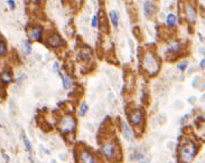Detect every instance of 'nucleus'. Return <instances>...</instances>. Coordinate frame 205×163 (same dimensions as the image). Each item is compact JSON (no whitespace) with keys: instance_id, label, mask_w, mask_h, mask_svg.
I'll return each instance as SVG.
<instances>
[{"instance_id":"nucleus-3","label":"nucleus","mask_w":205,"mask_h":163,"mask_svg":"<svg viewBox=\"0 0 205 163\" xmlns=\"http://www.w3.org/2000/svg\"><path fill=\"white\" fill-rule=\"evenodd\" d=\"M60 128L61 132L62 133H69V132H73L75 128H76V122H75V119L71 115H66L64 116L60 122Z\"/></svg>"},{"instance_id":"nucleus-12","label":"nucleus","mask_w":205,"mask_h":163,"mask_svg":"<svg viewBox=\"0 0 205 163\" xmlns=\"http://www.w3.org/2000/svg\"><path fill=\"white\" fill-rule=\"evenodd\" d=\"M78 57H80V59L84 60V61L90 60V58H91V49H90L89 47H84V48H82V49L80 50V55H78Z\"/></svg>"},{"instance_id":"nucleus-21","label":"nucleus","mask_w":205,"mask_h":163,"mask_svg":"<svg viewBox=\"0 0 205 163\" xmlns=\"http://www.w3.org/2000/svg\"><path fill=\"white\" fill-rule=\"evenodd\" d=\"M24 53L25 54H29L30 53V45H29V40H24Z\"/></svg>"},{"instance_id":"nucleus-11","label":"nucleus","mask_w":205,"mask_h":163,"mask_svg":"<svg viewBox=\"0 0 205 163\" xmlns=\"http://www.w3.org/2000/svg\"><path fill=\"white\" fill-rule=\"evenodd\" d=\"M144 9H145V15L146 16H149L151 14L156 12L157 10V6L155 5L153 1H146L145 5H144Z\"/></svg>"},{"instance_id":"nucleus-27","label":"nucleus","mask_w":205,"mask_h":163,"mask_svg":"<svg viewBox=\"0 0 205 163\" xmlns=\"http://www.w3.org/2000/svg\"><path fill=\"white\" fill-rule=\"evenodd\" d=\"M204 65H205V61H204V59H203L202 61H201V67H204Z\"/></svg>"},{"instance_id":"nucleus-23","label":"nucleus","mask_w":205,"mask_h":163,"mask_svg":"<svg viewBox=\"0 0 205 163\" xmlns=\"http://www.w3.org/2000/svg\"><path fill=\"white\" fill-rule=\"evenodd\" d=\"M99 26V18H98V15L93 16V19H92V27H98Z\"/></svg>"},{"instance_id":"nucleus-26","label":"nucleus","mask_w":205,"mask_h":163,"mask_svg":"<svg viewBox=\"0 0 205 163\" xmlns=\"http://www.w3.org/2000/svg\"><path fill=\"white\" fill-rule=\"evenodd\" d=\"M8 3H9V6H10V8L11 9H14L15 8V1H12V0H8Z\"/></svg>"},{"instance_id":"nucleus-17","label":"nucleus","mask_w":205,"mask_h":163,"mask_svg":"<svg viewBox=\"0 0 205 163\" xmlns=\"http://www.w3.org/2000/svg\"><path fill=\"white\" fill-rule=\"evenodd\" d=\"M110 18H111V23L114 27H118V14L116 10H112L110 12Z\"/></svg>"},{"instance_id":"nucleus-4","label":"nucleus","mask_w":205,"mask_h":163,"mask_svg":"<svg viewBox=\"0 0 205 163\" xmlns=\"http://www.w3.org/2000/svg\"><path fill=\"white\" fill-rule=\"evenodd\" d=\"M117 150L118 147L116 146V144L113 142H107L104 143L101 147V151H102L103 155L109 159V160H112L114 156H116V153H117Z\"/></svg>"},{"instance_id":"nucleus-10","label":"nucleus","mask_w":205,"mask_h":163,"mask_svg":"<svg viewBox=\"0 0 205 163\" xmlns=\"http://www.w3.org/2000/svg\"><path fill=\"white\" fill-rule=\"evenodd\" d=\"M98 18H99V23H100V25H101V30H102L103 33H109V27H108L107 17H105V15L103 14L102 10L99 11Z\"/></svg>"},{"instance_id":"nucleus-25","label":"nucleus","mask_w":205,"mask_h":163,"mask_svg":"<svg viewBox=\"0 0 205 163\" xmlns=\"http://www.w3.org/2000/svg\"><path fill=\"white\" fill-rule=\"evenodd\" d=\"M54 69L56 70V73L61 76V72H60V69H58V64H57V63H54Z\"/></svg>"},{"instance_id":"nucleus-9","label":"nucleus","mask_w":205,"mask_h":163,"mask_svg":"<svg viewBox=\"0 0 205 163\" xmlns=\"http://www.w3.org/2000/svg\"><path fill=\"white\" fill-rule=\"evenodd\" d=\"M42 33H43V28L41 26H34L30 28L29 30V35L30 37L35 39V40H41V37H42Z\"/></svg>"},{"instance_id":"nucleus-19","label":"nucleus","mask_w":205,"mask_h":163,"mask_svg":"<svg viewBox=\"0 0 205 163\" xmlns=\"http://www.w3.org/2000/svg\"><path fill=\"white\" fill-rule=\"evenodd\" d=\"M23 142H24V145H25L26 150L28 151V152H32V145H30V142L28 141V138L26 136L23 137Z\"/></svg>"},{"instance_id":"nucleus-20","label":"nucleus","mask_w":205,"mask_h":163,"mask_svg":"<svg viewBox=\"0 0 205 163\" xmlns=\"http://www.w3.org/2000/svg\"><path fill=\"white\" fill-rule=\"evenodd\" d=\"M63 84H64V88H68L71 85V79L68 75H64L63 76Z\"/></svg>"},{"instance_id":"nucleus-2","label":"nucleus","mask_w":205,"mask_h":163,"mask_svg":"<svg viewBox=\"0 0 205 163\" xmlns=\"http://www.w3.org/2000/svg\"><path fill=\"white\" fill-rule=\"evenodd\" d=\"M141 67L149 76H155L159 70V61L153 52H147L141 59Z\"/></svg>"},{"instance_id":"nucleus-1","label":"nucleus","mask_w":205,"mask_h":163,"mask_svg":"<svg viewBox=\"0 0 205 163\" xmlns=\"http://www.w3.org/2000/svg\"><path fill=\"white\" fill-rule=\"evenodd\" d=\"M197 147L194 142L189 141V140H184L180 149V163H191L193 161L194 156L197 153Z\"/></svg>"},{"instance_id":"nucleus-16","label":"nucleus","mask_w":205,"mask_h":163,"mask_svg":"<svg viewBox=\"0 0 205 163\" xmlns=\"http://www.w3.org/2000/svg\"><path fill=\"white\" fill-rule=\"evenodd\" d=\"M176 21H177V18H176V16H175L174 14H169V15L167 16L166 23H167L168 26H174V25L176 24Z\"/></svg>"},{"instance_id":"nucleus-24","label":"nucleus","mask_w":205,"mask_h":163,"mask_svg":"<svg viewBox=\"0 0 205 163\" xmlns=\"http://www.w3.org/2000/svg\"><path fill=\"white\" fill-rule=\"evenodd\" d=\"M186 66H187V61H186V60H184V61H182L180 64H178V65H177V67H178V69H180V70H184V69L186 68Z\"/></svg>"},{"instance_id":"nucleus-13","label":"nucleus","mask_w":205,"mask_h":163,"mask_svg":"<svg viewBox=\"0 0 205 163\" xmlns=\"http://www.w3.org/2000/svg\"><path fill=\"white\" fill-rule=\"evenodd\" d=\"M186 11H187V18L191 23H195L196 21V12L195 9L193 8L191 5L186 6Z\"/></svg>"},{"instance_id":"nucleus-14","label":"nucleus","mask_w":205,"mask_h":163,"mask_svg":"<svg viewBox=\"0 0 205 163\" xmlns=\"http://www.w3.org/2000/svg\"><path fill=\"white\" fill-rule=\"evenodd\" d=\"M180 49H182V44H180L178 42H171L167 46V50L171 53H174V54L178 53Z\"/></svg>"},{"instance_id":"nucleus-8","label":"nucleus","mask_w":205,"mask_h":163,"mask_svg":"<svg viewBox=\"0 0 205 163\" xmlns=\"http://www.w3.org/2000/svg\"><path fill=\"white\" fill-rule=\"evenodd\" d=\"M121 125H122V135L126 140L128 141H132L133 140V133H132V130L128 126V124L126 122H121Z\"/></svg>"},{"instance_id":"nucleus-6","label":"nucleus","mask_w":205,"mask_h":163,"mask_svg":"<svg viewBox=\"0 0 205 163\" xmlns=\"http://www.w3.org/2000/svg\"><path fill=\"white\" fill-rule=\"evenodd\" d=\"M129 120L130 122L133 124V125H139L142 120H144V115H142V112L140 110H133L131 112V114L129 115Z\"/></svg>"},{"instance_id":"nucleus-7","label":"nucleus","mask_w":205,"mask_h":163,"mask_svg":"<svg viewBox=\"0 0 205 163\" xmlns=\"http://www.w3.org/2000/svg\"><path fill=\"white\" fill-rule=\"evenodd\" d=\"M47 42H48V45H50L51 47H54V48H57V47H60V46H62V45L64 44L63 38H62L58 34H52L51 36L48 37Z\"/></svg>"},{"instance_id":"nucleus-5","label":"nucleus","mask_w":205,"mask_h":163,"mask_svg":"<svg viewBox=\"0 0 205 163\" xmlns=\"http://www.w3.org/2000/svg\"><path fill=\"white\" fill-rule=\"evenodd\" d=\"M78 162L80 163H95L93 154L87 151V150H82L78 154Z\"/></svg>"},{"instance_id":"nucleus-15","label":"nucleus","mask_w":205,"mask_h":163,"mask_svg":"<svg viewBox=\"0 0 205 163\" xmlns=\"http://www.w3.org/2000/svg\"><path fill=\"white\" fill-rule=\"evenodd\" d=\"M0 78L3 80V83H9V82H11V79H12V73H11L10 70H5V72L1 74Z\"/></svg>"},{"instance_id":"nucleus-18","label":"nucleus","mask_w":205,"mask_h":163,"mask_svg":"<svg viewBox=\"0 0 205 163\" xmlns=\"http://www.w3.org/2000/svg\"><path fill=\"white\" fill-rule=\"evenodd\" d=\"M7 52V44L3 39H0V56H3Z\"/></svg>"},{"instance_id":"nucleus-22","label":"nucleus","mask_w":205,"mask_h":163,"mask_svg":"<svg viewBox=\"0 0 205 163\" xmlns=\"http://www.w3.org/2000/svg\"><path fill=\"white\" fill-rule=\"evenodd\" d=\"M86 111H87V105H86V103H82L81 104V107H80V115L81 116H83L84 114L86 113Z\"/></svg>"}]
</instances>
